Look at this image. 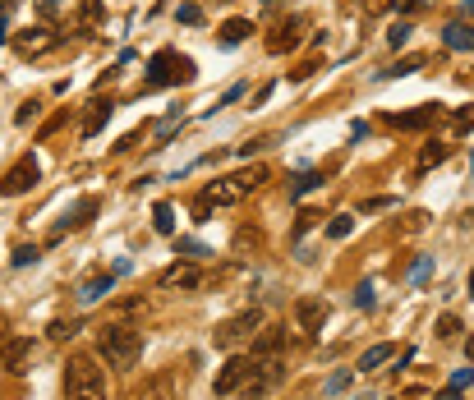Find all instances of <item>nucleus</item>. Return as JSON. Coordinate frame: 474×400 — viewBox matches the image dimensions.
<instances>
[{"label":"nucleus","mask_w":474,"mask_h":400,"mask_svg":"<svg viewBox=\"0 0 474 400\" xmlns=\"http://www.w3.org/2000/svg\"><path fill=\"white\" fill-rule=\"evenodd\" d=\"M115 290V271H97L79 286V304H97V299H106Z\"/></svg>","instance_id":"13"},{"label":"nucleus","mask_w":474,"mask_h":400,"mask_svg":"<svg viewBox=\"0 0 474 400\" xmlns=\"http://www.w3.org/2000/svg\"><path fill=\"white\" fill-rule=\"evenodd\" d=\"M239 97H244V83H235V87H226V97H221V102H217V111H221V106H230V102H239Z\"/></svg>","instance_id":"40"},{"label":"nucleus","mask_w":474,"mask_h":400,"mask_svg":"<svg viewBox=\"0 0 474 400\" xmlns=\"http://www.w3.org/2000/svg\"><path fill=\"white\" fill-rule=\"evenodd\" d=\"M429 267H433V258H419V262L410 267V281H424V276H429Z\"/></svg>","instance_id":"41"},{"label":"nucleus","mask_w":474,"mask_h":400,"mask_svg":"<svg viewBox=\"0 0 474 400\" xmlns=\"http://www.w3.org/2000/svg\"><path fill=\"white\" fill-rule=\"evenodd\" d=\"M258 327H263V313H258V308H244V313L221 322V327L212 331V340H217V350H239L244 340L258 336Z\"/></svg>","instance_id":"6"},{"label":"nucleus","mask_w":474,"mask_h":400,"mask_svg":"<svg viewBox=\"0 0 474 400\" xmlns=\"http://www.w3.org/2000/svg\"><path fill=\"white\" fill-rule=\"evenodd\" d=\"M281 377H286L281 355H272V359H258V355H254V368H249L239 396H244V400H263V396H272L276 387H281Z\"/></svg>","instance_id":"5"},{"label":"nucleus","mask_w":474,"mask_h":400,"mask_svg":"<svg viewBox=\"0 0 474 400\" xmlns=\"http://www.w3.org/2000/svg\"><path fill=\"white\" fill-rule=\"evenodd\" d=\"M0 42H5V23H0Z\"/></svg>","instance_id":"48"},{"label":"nucleus","mask_w":474,"mask_h":400,"mask_svg":"<svg viewBox=\"0 0 474 400\" xmlns=\"http://www.w3.org/2000/svg\"><path fill=\"white\" fill-rule=\"evenodd\" d=\"M111 111H115L111 102H92V106H88V120H83V139H97V134H102V124L111 120Z\"/></svg>","instance_id":"20"},{"label":"nucleus","mask_w":474,"mask_h":400,"mask_svg":"<svg viewBox=\"0 0 474 400\" xmlns=\"http://www.w3.org/2000/svg\"><path fill=\"white\" fill-rule=\"evenodd\" d=\"M88 217H97V198H79V207L65 217V226H60V230H79V226H88ZM60 230H55V235H60Z\"/></svg>","instance_id":"23"},{"label":"nucleus","mask_w":474,"mask_h":400,"mask_svg":"<svg viewBox=\"0 0 474 400\" xmlns=\"http://www.w3.org/2000/svg\"><path fill=\"white\" fill-rule=\"evenodd\" d=\"M14 5H18V0H0V18H5V14H9V9H14Z\"/></svg>","instance_id":"44"},{"label":"nucleus","mask_w":474,"mask_h":400,"mask_svg":"<svg viewBox=\"0 0 474 400\" xmlns=\"http://www.w3.org/2000/svg\"><path fill=\"white\" fill-rule=\"evenodd\" d=\"M460 336V318L456 313H442L438 318V340H456Z\"/></svg>","instance_id":"28"},{"label":"nucleus","mask_w":474,"mask_h":400,"mask_svg":"<svg viewBox=\"0 0 474 400\" xmlns=\"http://www.w3.org/2000/svg\"><path fill=\"white\" fill-rule=\"evenodd\" d=\"M350 230H355V217H350V212H336V217L327 221V235H332V239H345Z\"/></svg>","instance_id":"27"},{"label":"nucleus","mask_w":474,"mask_h":400,"mask_svg":"<svg viewBox=\"0 0 474 400\" xmlns=\"http://www.w3.org/2000/svg\"><path fill=\"white\" fill-rule=\"evenodd\" d=\"M189 79H193V60L189 55L157 51L148 60V83H143V92H157V87H171V83H189Z\"/></svg>","instance_id":"4"},{"label":"nucleus","mask_w":474,"mask_h":400,"mask_svg":"<svg viewBox=\"0 0 474 400\" xmlns=\"http://www.w3.org/2000/svg\"><path fill=\"white\" fill-rule=\"evenodd\" d=\"M37 111H42V106H37V102H23V106H18V111H14V120H18V124H28V120H33Z\"/></svg>","instance_id":"38"},{"label":"nucleus","mask_w":474,"mask_h":400,"mask_svg":"<svg viewBox=\"0 0 474 400\" xmlns=\"http://www.w3.org/2000/svg\"><path fill=\"white\" fill-rule=\"evenodd\" d=\"M74 331H79V322H74V318H70V322H65V318H55V322H51V340H70Z\"/></svg>","instance_id":"32"},{"label":"nucleus","mask_w":474,"mask_h":400,"mask_svg":"<svg viewBox=\"0 0 474 400\" xmlns=\"http://www.w3.org/2000/svg\"><path fill=\"white\" fill-rule=\"evenodd\" d=\"M470 382H474V368H456V373H451V387H456V391H465Z\"/></svg>","instance_id":"36"},{"label":"nucleus","mask_w":474,"mask_h":400,"mask_svg":"<svg viewBox=\"0 0 474 400\" xmlns=\"http://www.w3.org/2000/svg\"><path fill=\"white\" fill-rule=\"evenodd\" d=\"M286 350V331L281 327H267L263 336H254V355L258 359H272V355H281Z\"/></svg>","instance_id":"19"},{"label":"nucleus","mask_w":474,"mask_h":400,"mask_svg":"<svg viewBox=\"0 0 474 400\" xmlns=\"http://www.w3.org/2000/svg\"><path fill=\"white\" fill-rule=\"evenodd\" d=\"M318 184H323V175H318V171L295 175V180H290V198H304V193H308V189H318Z\"/></svg>","instance_id":"25"},{"label":"nucleus","mask_w":474,"mask_h":400,"mask_svg":"<svg viewBox=\"0 0 474 400\" xmlns=\"http://www.w3.org/2000/svg\"><path fill=\"white\" fill-rule=\"evenodd\" d=\"M373 304H378V295H373V281H364V286L355 290V308H364V313H369Z\"/></svg>","instance_id":"30"},{"label":"nucleus","mask_w":474,"mask_h":400,"mask_svg":"<svg viewBox=\"0 0 474 400\" xmlns=\"http://www.w3.org/2000/svg\"><path fill=\"white\" fill-rule=\"evenodd\" d=\"M414 70H424V55H405V60H396L392 70H382L378 79H401V74H414Z\"/></svg>","instance_id":"26"},{"label":"nucleus","mask_w":474,"mask_h":400,"mask_svg":"<svg viewBox=\"0 0 474 400\" xmlns=\"http://www.w3.org/2000/svg\"><path fill=\"white\" fill-rule=\"evenodd\" d=\"M267 5H281V0H267Z\"/></svg>","instance_id":"49"},{"label":"nucleus","mask_w":474,"mask_h":400,"mask_svg":"<svg viewBox=\"0 0 474 400\" xmlns=\"http://www.w3.org/2000/svg\"><path fill=\"white\" fill-rule=\"evenodd\" d=\"M152 226H157L161 235H176V207H171V202H157V207H152Z\"/></svg>","instance_id":"24"},{"label":"nucleus","mask_w":474,"mask_h":400,"mask_svg":"<svg viewBox=\"0 0 474 400\" xmlns=\"http://www.w3.org/2000/svg\"><path fill=\"white\" fill-rule=\"evenodd\" d=\"M97 355L111 368H134L139 355H143V331L129 327V322H106V327L97 331Z\"/></svg>","instance_id":"1"},{"label":"nucleus","mask_w":474,"mask_h":400,"mask_svg":"<svg viewBox=\"0 0 474 400\" xmlns=\"http://www.w3.org/2000/svg\"><path fill=\"white\" fill-rule=\"evenodd\" d=\"M299 18H286V23H276V33H272V42H267V51H276V55H286L290 46H299Z\"/></svg>","instance_id":"16"},{"label":"nucleus","mask_w":474,"mask_h":400,"mask_svg":"<svg viewBox=\"0 0 474 400\" xmlns=\"http://www.w3.org/2000/svg\"><path fill=\"white\" fill-rule=\"evenodd\" d=\"M176 18H180L185 28H198V23H203V9H198V5H180V9H176Z\"/></svg>","instance_id":"33"},{"label":"nucleus","mask_w":474,"mask_h":400,"mask_svg":"<svg viewBox=\"0 0 474 400\" xmlns=\"http://www.w3.org/2000/svg\"><path fill=\"white\" fill-rule=\"evenodd\" d=\"M28 262H37V249H28V244H18V249H14V267H28Z\"/></svg>","instance_id":"37"},{"label":"nucleus","mask_w":474,"mask_h":400,"mask_svg":"<svg viewBox=\"0 0 474 400\" xmlns=\"http://www.w3.org/2000/svg\"><path fill=\"white\" fill-rule=\"evenodd\" d=\"M33 355V340L28 336H14V340H5V355H0V364L9 368V373H23V359Z\"/></svg>","instance_id":"17"},{"label":"nucleus","mask_w":474,"mask_h":400,"mask_svg":"<svg viewBox=\"0 0 474 400\" xmlns=\"http://www.w3.org/2000/svg\"><path fill=\"white\" fill-rule=\"evenodd\" d=\"M470 295H474V271H470Z\"/></svg>","instance_id":"47"},{"label":"nucleus","mask_w":474,"mask_h":400,"mask_svg":"<svg viewBox=\"0 0 474 400\" xmlns=\"http://www.w3.org/2000/svg\"><path fill=\"white\" fill-rule=\"evenodd\" d=\"M14 51H18V55H42V51H51V33H46V28H23V33L14 37Z\"/></svg>","instance_id":"15"},{"label":"nucleus","mask_w":474,"mask_h":400,"mask_svg":"<svg viewBox=\"0 0 474 400\" xmlns=\"http://www.w3.org/2000/svg\"><path fill=\"white\" fill-rule=\"evenodd\" d=\"M161 290H203V271L193 267V262H176V267H166L157 276Z\"/></svg>","instance_id":"11"},{"label":"nucleus","mask_w":474,"mask_h":400,"mask_svg":"<svg viewBox=\"0 0 474 400\" xmlns=\"http://www.w3.org/2000/svg\"><path fill=\"white\" fill-rule=\"evenodd\" d=\"M65 400H106V373L97 355H70L65 364Z\"/></svg>","instance_id":"2"},{"label":"nucleus","mask_w":474,"mask_h":400,"mask_svg":"<svg viewBox=\"0 0 474 400\" xmlns=\"http://www.w3.org/2000/svg\"><path fill=\"white\" fill-rule=\"evenodd\" d=\"M350 377H355V373H350V368H345V373H336V377H332V382H327V396H341V391H345V387H350Z\"/></svg>","instance_id":"34"},{"label":"nucleus","mask_w":474,"mask_h":400,"mask_svg":"<svg viewBox=\"0 0 474 400\" xmlns=\"http://www.w3.org/2000/svg\"><path fill=\"white\" fill-rule=\"evenodd\" d=\"M442 42H447V51H474V23L451 18V23L442 28Z\"/></svg>","instance_id":"12"},{"label":"nucleus","mask_w":474,"mask_h":400,"mask_svg":"<svg viewBox=\"0 0 474 400\" xmlns=\"http://www.w3.org/2000/svg\"><path fill=\"white\" fill-rule=\"evenodd\" d=\"M447 161V143H424V152H419V161H414V175H424V171H433V166H442Z\"/></svg>","instance_id":"22"},{"label":"nucleus","mask_w":474,"mask_h":400,"mask_svg":"<svg viewBox=\"0 0 474 400\" xmlns=\"http://www.w3.org/2000/svg\"><path fill=\"white\" fill-rule=\"evenodd\" d=\"M176 249H180V253H189V258H203V253H208V249H203V244H198V239H180V244H176Z\"/></svg>","instance_id":"39"},{"label":"nucleus","mask_w":474,"mask_h":400,"mask_svg":"<svg viewBox=\"0 0 474 400\" xmlns=\"http://www.w3.org/2000/svg\"><path fill=\"white\" fill-rule=\"evenodd\" d=\"M442 111H447V106H414V111H401V115H387V124H392V129H401V134H419V129H429V124H438L442 120Z\"/></svg>","instance_id":"8"},{"label":"nucleus","mask_w":474,"mask_h":400,"mask_svg":"<svg viewBox=\"0 0 474 400\" xmlns=\"http://www.w3.org/2000/svg\"><path fill=\"white\" fill-rule=\"evenodd\" d=\"M451 129H456V134H470V129H474V102L460 106V111L451 115Z\"/></svg>","instance_id":"29"},{"label":"nucleus","mask_w":474,"mask_h":400,"mask_svg":"<svg viewBox=\"0 0 474 400\" xmlns=\"http://www.w3.org/2000/svg\"><path fill=\"white\" fill-rule=\"evenodd\" d=\"M244 37H254V18H226V23L217 28V42L226 46V51H235Z\"/></svg>","instance_id":"14"},{"label":"nucleus","mask_w":474,"mask_h":400,"mask_svg":"<svg viewBox=\"0 0 474 400\" xmlns=\"http://www.w3.org/2000/svg\"><path fill=\"white\" fill-rule=\"evenodd\" d=\"M392 202L396 198H369V202H364V212H382V207H392Z\"/></svg>","instance_id":"42"},{"label":"nucleus","mask_w":474,"mask_h":400,"mask_svg":"<svg viewBox=\"0 0 474 400\" xmlns=\"http://www.w3.org/2000/svg\"><path fill=\"white\" fill-rule=\"evenodd\" d=\"M249 368H254V355H235V359H226V364H221V373H217V396H235L239 387H244Z\"/></svg>","instance_id":"9"},{"label":"nucleus","mask_w":474,"mask_h":400,"mask_svg":"<svg viewBox=\"0 0 474 400\" xmlns=\"http://www.w3.org/2000/svg\"><path fill=\"white\" fill-rule=\"evenodd\" d=\"M176 129H180V115H166V120L157 124V139L166 143V139H171V134H176Z\"/></svg>","instance_id":"35"},{"label":"nucleus","mask_w":474,"mask_h":400,"mask_svg":"<svg viewBox=\"0 0 474 400\" xmlns=\"http://www.w3.org/2000/svg\"><path fill=\"white\" fill-rule=\"evenodd\" d=\"M139 400H176V373L148 377V382H143V391H139Z\"/></svg>","instance_id":"18"},{"label":"nucleus","mask_w":474,"mask_h":400,"mask_svg":"<svg viewBox=\"0 0 474 400\" xmlns=\"http://www.w3.org/2000/svg\"><path fill=\"white\" fill-rule=\"evenodd\" d=\"M465 355H470V359H474V336H470V340H465Z\"/></svg>","instance_id":"46"},{"label":"nucleus","mask_w":474,"mask_h":400,"mask_svg":"<svg viewBox=\"0 0 474 400\" xmlns=\"http://www.w3.org/2000/svg\"><path fill=\"white\" fill-rule=\"evenodd\" d=\"M438 400H460V391H456V387H447V391H438Z\"/></svg>","instance_id":"43"},{"label":"nucleus","mask_w":474,"mask_h":400,"mask_svg":"<svg viewBox=\"0 0 474 400\" xmlns=\"http://www.w3.org/2000/svg\"><path fill=\"white\" fill-rule=\"evenodd\" d=\"M387 359H396V345L392 340H382V345H373V350H364V359H360V373H373V368H382Z\"/></svg>","instance_id":"21"},{"label":"nucleus","mask_w":474,"mask_h":400,"mask_svg":"<svg viewBox=\"0 0 474 400\" xmlns=\"http://www.w3.org/2000/svg\"><path fill=\"white\" fill-rule=\"evenodd\" d=\"M263 184H267V166H249V171H239V175H226V180L208 184L203 198H208L212 207H235L239 198H249V193L263 189Z\"/></svg>","instance_id":"3"},{"label":"nucleus","mask_w":474,"mask_h":400,"mask_svg":"<svg viewBox=\"0 0 474 400\" xmlns=\"http://www.w3.org/2000/svg\"><path fill=\"white\" fill-rule=\"evenodd\" d=\"M460 9H465V14H474V0H460Z\"/></svg>","instance_id":"45"},{"label":"nucleus","mask_w":474,"mask_h":400,"mask_svg":"<svg viewBox=\"0 0 474 400\" xmlns=\"http://www.w3.org/2000/svg\"><path fill=\"white\" fill-rule=\"evenodd\" d=\"M410 33H414V28L405 23V18H401V23H392V28H387V46H405V37H410Z\"/></svg>","instance_id":"31"},{"label":"nucleus","mask_w":474,"mask_h":400,"mask_svg":"<svg viewBox=\"0 0 474 400\" xmlns=\"http://www.w3.org/2000/svg\"><path fill=\"white\" fill-rule=\"evenodd\" d=\"M323 322H327V304L318 295H304V299H295V327L299 331H323Z\"/></svg>","instance_id":"10"},{"label":"nucleus","mask_w":474,"mask_h":400,"mask_svg":"<svg viewBox=\"0 0 474 400\" xmlns=\"http://www.w3.org/2000/svg\"><path fill=\"white\" fill-rule=\"evenodd\" d=\"M37 175H42L37 171V157L28 152V157H18L5 175H0V193H5V198H18V193H28L37 184Z\"/></svg>","instance_id":"7"}]
</instances>
